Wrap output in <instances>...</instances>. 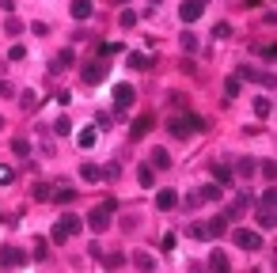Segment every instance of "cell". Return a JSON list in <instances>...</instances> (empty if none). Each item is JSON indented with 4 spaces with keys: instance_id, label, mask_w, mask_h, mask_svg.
Here are the masks:
<instances>
[{
    "instance_id": "1",
    "label": "cell",
    "mask_w": 277,
    "mask_h": 273,
    "mask_svg": "<svg viewBox=\"0 0 277 273\" xmlns=\"http://www.w3.org/2000/svg\"><path fill=\"white\" fill-rule=\"evenodd\" d=\"M167 129H171V136L201 133V129H205V118H198V114H186V118H171V121H167Z\"/></svg>"
},
{
    "instance_id": "2",
    "label": "cell",
    "mask_w": 277,
    "mask_h": 273,
    "mask_svg": "<svg viewBox=\"0 0 277 273\" xmlns=\"http://www.w3.org/2000/svg\"><path fill=\"white\" fill-rule=\"evenodd\" d=\"M80 228H84V220H80V216H61V220L57 224H53V231H50V239H53V243H65V239H69V235H76V231Z\"/></svg>"
},
{
    "instance_id": "3",
    "label": "cell",
    "mask_w": 277,
    "mask_h": 273,
    "mask_svg": "<svg viewBox=\"0 0 277 273\" xmlns=\"http://www.w3.org/2000/svg\"><path fill=\"white\" fill-rule=\"evenodd\" d=\"M194 239H220L228 231V220L224 216H213V220H205V224H194Z\"/></svg>"
},
{
    "instance_id": "4",
    "label": "cell",
    "mask_w": 277,
    "mask_h": 273,
    "mask_svg": "<svg viewBox=\"0 0 277 273\" xmlns=\"http://www.w3.org/2000/svg\"><path fill=\"white\" fill-rule=\"evenodd\" d=\"M133 99H137V91H133V84H118L114 87V110L118 114H125L133 106Z\"/></svg>"
},
{
    "instance_id": "5",
    "label": "cell",
    "mask_w": 277,
    "mask_h": 273,
    "mask_svg": "<svg viewBox=\"0 0 277 273\" xmlns=\"http://www.w3.org/2000/svg\"><path fill=\"white\" fill-rule=\"evenodd\" d=\"M201 16H205V4H198V0H186V4H179V19H182V23H198Z\"/></svg>"
},
{
    "instance_id": "6",
    "label": "cell",
    "mask_w": 277,
    "mask_h": 273,
    "mask_svg": "<svg viewBox=\"0 0 277 273\" xmlns=\"http://www.w3.org/2000/svg\"><path fill=\"white\" fill-rule=\"evenodd\" d=\"M87 228H91V231H106V228H110V209H103V205L91 209V213H87Z\"/></svg>"
},
{
    "instance_id": "7",
    "label": "cell",
    "mask_w": 277,
    "mask_h": 273,
    "mask_svg": "<svg viewBox=\"0 0 277 273\" xmlns=\"http://www.w3.org/2000/svg\"><path fill=\"white\" fill-rule=\"evenodd\" d=\"M235 247H243V250H258V247H262V235H258V231L239 228V231H235Z\"/></svg>"
},
{
    "instance_id": "8",
    "label": "cell",
    "mask_w": 277,
    "mask_h": 273,
    "mask_svg": "<svg viewBox=\"0 0 277 273\" xmlns=\"http://www.w3.org/2000/svg\"><path fill=\"white\" fill-rule=\"evenodd\" d=\"M103 76H106V65H103V61H91V65H84V76H80V80L95 87V84H103Z\"/></svg>"
},
{
    "instance_id": "9",
    "label": "cell",
    "mask_w": 277,
    "mask_h": 273,
    "mask_svg": "<svg viewBox=\"0 0 277 273\" xmlns=\"http://www.w3.org/2000/svg\"><path fill=\"white\" fill-rule=\"evenodd\" d=\"M148 129H152V114H141V118H133V125H129V141H145Z\"/></svg>"
},
{
    "instance_id": "10",
    "label": "cell",
    "mask_w": 277,
    "mask_h": 273,
    "mask_svg": "<svg viewBox=\"0 0 277 273\" xmlns=\"http://www.w3.org/2000/svg\"><path fill=\"white\" fill-rule=\"evenodd\" d=\"M209 269L213 273H232V262H228L224 250H213V254H209Z\"/></svg>"
},
{
    "instance_id": "11",
    "label": "cell",
    "mask_w": 277,
    "mask_h": 273,
    "mask_svg": "<svg viewBox=\"0 0 277 273\" xmlns=\"http://www.w3.org/2000/svg\"><path fill=\"white\" fill-rule=\"evenodd\" d=\"M156 205L164 209V213H171V209H179V194H175V190H160V194H156Z\"/></svg>"
},
{
    "instance_id": "12",
    "label": "cell",
    "mask_w": 277,
    "mask_h": 273,
    "mask_svg": "<svg viewBox=\"0 0 277 273\" xmlns=\"http://www.w3.org/2000/svg\"><path fill=\"white\" fill-rule=\"evenodd\" d=\"M247 209H251V194H239V197L232 201V209H228V216H232V220H239Z\"/></svg>"
},
{
    "instance_id": "13",
    "label": "cell",
    "mask_w": 277,
    "mask_h": 273,
    "mask_svg": "<svg viewBox=\"0 0 277 273\" xmlns=\"http://www.w3.org/2000/svg\"><path fill=\"white\" fill-rule=\"evenodd\" d=\"M80 179L84 182H103V167H99V163H84V167H80Z\"/></svg>"
},
{
    "instance_id": "14",
    "label": "cell",
    "mask_w": 277,
    "mask_h": 273,
    "mask_svg": "<svg viewBox=\"0 0 277 273\" xmlns=\"http://www.w3.org/2000/svg\"><path fill=\"white\" fill-rule=\"evenodd\" d=\"M133 262H137L141 273H152V269H156V258L148 254V250H137V254H133Z\"/></svg>"
},
{
    "instance_id": "15",
    "label": "cell",
    "mask_w": 277,
    "mask_h": 273,
    "mask_svg": "<svg viewBox=\"0 0 277 273\" xmlns=\"http://www.w3.org/2000/svg\"><path fill=\"white\" fill-rule=\"evenodd\" d=\"M72 19H87V16H91V0H72Z\"/></svg>"
},
{
    "instance_id": "16",
    "label": "cell",
    "mask_w": 277,
    "mask_h": 273,
    "mask_svg": "<svg viewBox=\"0 0 277 273\" xmlns=\"http://www.w3.org/2000/svg\"><path fill=\"white\" fill-rule=\"evenodd\" d=\"M152 167H160V171L171 167V156H167V148H152Z\"/></svg>"
},
{
    "instance_id": "17",
    "label": "cell",
    "mask_w": 277,
    "mask_h": 273,
    "mask_svg": "<svg viewBox=\"0 0 277 273\" xmlns=\"http://www.w3.org/2000/svg\"><path fill=\"white\" fill-rule=\"evenodd\" d=\"M254 114H258V118H269V114H273V99H266V95L254 99Z\"/></svg>"
},
{
    "instance_id": "18",
    "label": "cell",
    "mask_w": 277,
    "mask_h": 273,
    "mask_svg": "<svg viewBox=\"0 0 277 273\" xmlns=\"http://www.w3.org/2000/svg\"><path fill=\"white\" fill-rule=\"evenodd\" d=\"M213 179H217V186H228V182H232V167L217 163V167H213Z\"/></svg>"
},
{
    "instance_id": "19",
    "label": "cell",
    "mask_w": 277,
    "mask_h": 273,
    "mask_svg": "<svg viewBox=\"0 0 277 273\" xmlns=\"http://www.w3.org/2000/svg\"><path fill=\"white\" fill-rule=\"evenodd\" d=\"M95 141H99V136H95V129H91V125H87V129H80V136H76V145H80V148H91Z\"/></svg>"
},
{
    "instance_id": "20",
    "label": "cell",
    "mask_w": 277,
    "mask_h": 273,
    "mask_svg": "<svg viewBox=\"0 0 277 273\" xmlns=\"http://www.w3.org/2000/svg\"><path fill=\"white\" fill-rule=\"evenodd\" d=\"M239 91H243V80H239V76H228V80H224V95H228V99H235Z\"/></svg>"
},
{
    "instance_id": "21",
    "label": "cell",
    "mask_w": 277,
    "mask_h": 273,
    "mask_svg": "<svg viewBox=\"0 0 277 273\" xmlns=\"http://www.w3.org/2000/svg\"><path fill=\"white\" fill-rule=\"evenodd\" d=\"M198 194H201V201H220V197H224V194H220V186H217V182H213V186H201Z\"/></svg>"
},
{
    "instance_id": "22",
    "label": "cell",
    "mask_w": 277,
    "mask_h": 273,
    "mask_svg": "<svg viewBox=\"0 0 277 273\" xmlns=\"http://www.w3.org/2000/svg\"><path fill=\"white\" fill-rule=\"evenodd\" d=\"M137 179H141V186H156V171H152V167H148V163H145V167H141V175H137Z\"/></svg>"
},
{
    "instance_id": "23",
    "label": "cell",
    "mask_w": 277,
    "mask_h": 273,
    "mask_svg": "<svg viewBox=\"0 0 277 273\" xmlns=\"http://www.w3.org/2000/svg\"><path fill=\"white\" fill-rule=\"evenodd\" d=\"M50 201H61V205H72V201H76V190H57V194H53Z\"/></svg>"
},
{
    "instance_id": "24",
    "label": "cell",
    "mask_w": 277,
    "mask_h": 273,
    "mask_svg": "<svg viewBox=\"0 0 277 273\" xmlns=\"http://www.w3.org/2000/svg\"><path fill=\"white\" fill-rule=\"evenodd\" d=\"M12 152H16V156H31V141L16 136V141H12Z\"/></svg>"
},
{
    "instance_id": "25",
    "label": "cell",
    "mask_w": 277,
    "mask_h": 273,
    "mask_svg": "<svg viewBox=\"0 0 277 273\" xmlns=\"http://www.w3.org/2000/svg\"><path fill=\"white\" fill-rule=\"evenodd\" d=\"M69 65H72V50H61L57 61H53V72H57V68H69Z\"/></svg>"
},
{
    "instance_id": "26",
    "label": "cell",
    "mask_w": 277,
    "mask_h": 273,
    "mask_svg": "<svg viewBox=\"0 0 277 273\" xmlns=\"http://www.w3.org/2000/svg\"><path fill=\"white\" fill-rule=\"evenodd\" d=\"M125 65H129L133 72H141V68L148 65V57H145V53H129V61H125Z\"/></svg>"
},
{
    "instance_id": "27",
    "label": "cell",
    "mask_w": 277,
    "mask_h": 273,
    "mask_svg": "<svg viewBox=\"0 0 277 273\" xmlns=\"http://www.w3.org/2000/svg\"><path fill=\"white\" fill-rule=\"evenodd\" d=\"M19 102H23V110L31 114V110H35V102H38V95L35 91H23V95H19Z\"/></svg>"
},
{
    "instance_id": "28",
    "label": "cell",
    "mask_w": 277,
    "mask_h": 273,
    "mask_svg": "<svg viewBox=\"0 0 277 273\" xmlns=\"http://www.w3.org/2000/svg\"><path fill=\"white\" fill-rule=\"evenodd\" d=\"M53 133H61V136L72 133V121H69V118H57V121H53Z\"/></svg>"
},
{
    "instance_id": "29",
    "label": "cell",
    "mask_w": 277,
    "mask_h": 273,
    "mask_svg": "<svg viewBox=\"0 0 277 273\" xmlns=\"http://www.w3.org/2000/svg\"><path fill=\"white\" fill-rule=\"evenodd\" d=\"M182 50H186V53H194V50H198V38H194V34H182Z\"/></svg>"
},
{
    "instance_id": "30",
    "label": "cell",
    "mask_w": 277,
    "mask_h": 273,
    "mask_svg": "<svg viewBox=\"0 0 277 273\" xmlns=\"http://www.w3.org/2000/svg\"><path fill=\"white\" fill-rule=\"evenodd\" d=\"M254 167H258L254 160H239V175H243V179H247V175H254Z\"/></svg>"
},
{
    "instance_id": "31",
    "label": "cell",
    "mask_w": 277,
    "mask_h": 273,
    "mask_svg": "<svg viewBox=\"0 0 277 273\" xmlns=\"http://www.w3.org/2000/svg\"><path fill=\"white\" fill-rule=\"evenodd\" d=\"M273 201H277V190H273V186H269V190H266V194H262V209H273Z\"/></svg>"
},
{
    "instance_id": "32",
    "label": "cell",
    "mask_w": 277,
    "mask_h": 273,
    "mask_svg": "<svg viewBox=\"0 0 277 273\" xmlns=\"http://www.w3.org/2000/svg\"><path fill=\"white\" fill-rule=\"evenodd\" d=\"M103 262H106V265H110V269H118V265H121V262H125V254H118V250H114V254H106V258H103Z\"/></svg>"
},
{
    "instance_id": "33",
    "label": "cell",
    "mask_w": 277,
    "mask_h": 273,
    "mask_svg": "<svg viewBox=\"0 0 277 273\" xmlns=\"http://www.w3.org/2000/svg\"><path fill=\"white\" fill-rule=\"evenodd\" d=\"M121 27H137V12H129V8L121 12Z\"/></svg>"
},
{
    "instance_id": "34",
    "label": "cell",
    "mask_w": 277,
    "mask_h": 273,
    "mask_svg": "<svg viewBox=\"0 0 277 273\" xmlns=\"http://www.w3.org/2000/svg\"><path fill=\"white\" fill-rule=\"evenodd\" d=\"M262 175H266V182H269V186H273V175H277V167H273V160H269V163H262Z\"/></svg>"
},
{
    "instance_id": "35",
    "label": "cell",
    "mask_w": 277,
    "mask_h": 273,
    "mask_svg": "<svg viewBox=\"0 0 277 273\" xmlns=\"http://www.w3.org/2000/svg\"><path fill=\"white\" fill-rule=\"evenodd\" d=\"M258 224H262V228H273V209H262V216H258Z\"/></svg>"
},
{
    "instance_id": "36",
    "label": "cell",
    "mask_w": 277,
    "mask_h": 273,
    "mask_svg": "<svg viewBox=\"0 0 277 273\" xmlns=\"http://www.w3.org/2000/svg\"><path fill=\"white\" fill-rule=\"evenodd\" d=\"M4 262H12V265H16V262H23V254H19L16 247H8V250H4Z\"/></svg>"
},
{
    "instance_id": "37",
    "label": "cell",
    "mask_w": 277,
    "mask_h": 273,
    "mask_svg": "<svg viewBox=\"0 0 277 273\" xmlns=\"http://www.w3.org/2000/svg\"><path fill=\"white\" fill-rule=\"evenodd\" d=\"M35 197H38V201H50V186H46V182H38V186H35Z\"/></svg>"
},
{
    "instance_id": "38",
    "label": "cell",
    "mask_w": 277,
    "mask_h": 273,
    "mask_svg": "<svg viewBox=\"0 0 277 273\" xmlns=\"http://www.w3.org/2000/svg\"><path fill=\"white\" fill-rule=\"evenodd\" d=\"M12 179H16V175H12V167H4V163H0V186H8Z\"/></svg>"
},
{
    "instance_id": "39",
    "label": "cell",
    "mask_w": 277,
    "mask_h": 273,
    "mask_svg": "<svg viewBox=\"0 0 277 273\" xmlns=\"http://www.w3.org/2000/svg\"><path fill=\"white\" fill-rule=\"evenodd\" d=\"M4 31H8V34H19V31H23V23H19V19H8V23H4Z\"/></svg>"
},
{
    "instance_id": "40",
    "label": "cell",
    "mask_w": 277,
    "mask_h": 273,
    "mask_svg": "<svg viewBox=\"0 0 277 273\" xmlns=\"http://www.w3.org/2000/svg\"><path fill=\"white\" fill-rule=\"evenodd\" d=\"M27 57V50H23V46H12V53H8V61H23Z\"/></svg>"
},
{
    "instance_id": "41",
    "label": "cell",
    "mask_w": 277,
    "mask_h": 273,
    "mask_svg": "<svg viewBox=\"0 0 277 273\" xmlns=\"http://www.w3.org/2000/svg\"><path fill=\"white\" fill-rule=\"evenodd\" d=\"M198 205H201V194H198V190H194V194L186 197V209H198Z\"/></svg>"
},
{
    "instance_id": "42",
    "label": "cell",
    "mask_w": 277,
    "mask_h": 273,
    "mask_svg": "<svg viewBox=\"0 0 277 273\" xmlns=\"http://www.w3.org/2000/svg\"><path fill=\"white\" fill-rule=\"evenodd\" d=\"M0 8H12V0H0Z\"/></svg>"
},
{
    "instance_id": "43",
    "label": "cell",
    "mask_w": 277,
    "mask_h": 273,
    "mask_svg": "<svg viewBox=\"0 0 277 273\" xmlns=\"http://www.w3.org/2000/svg\"><path fill=\"white\" fill-rule=\"evenodd\" d=\"M148 4H160V0H148Z\"/></svg>"
},
{
    "instance_id": "44",
    "label": "cell",
    "mask_w": 277,
    "mask_h": 273,
    "mask_svg": "<svg viewBox=\"0 0 277 273\" xmlns=\"http://www.w3.org/2000/svg\"><path fill=\"white\" fill-rule=\"evenodd\" d=\"M0 129H4V118H0Z\"/></svg>"
},
{
    "instance_id": "45",
    "label": "cell",
    "mask_w": 277,
    "mask_h": 273,
    "mask_svg": "<svg viewBox=\"0 0 277 273\" xmlns=\"http://www.w3.org/2000/svg\"><path fill=\"white\" fill-rule=\"evenodd\" d=\"M198 4H205V0H198Z\"/></svg>"
}]
</instances>
